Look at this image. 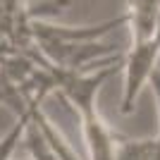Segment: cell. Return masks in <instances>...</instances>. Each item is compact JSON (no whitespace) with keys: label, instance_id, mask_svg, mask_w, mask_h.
Here are the masks:
<instances>
[{"label":"cell","instance_id":"cell-2","mask_svg":"<svg viewBox=\"0 0 160 160\" xmlns=\"http://www.w3.org/2000/svg\"><path fill=\"white\" fill-rule=\"evenodd\" d=\"M153 146H155V139H129V136H120L115 160H148L151 153H153Z\"/></svg>","mask_w":160,"mask_h":160},{"label":"cell","instance_id":"cell-5","mask_svg":"<svg viewBox=\"0 0 160 160\" xmlns=\"http://www.w3.org/2000/svg\"><path fill=\"white\" fill-rule=\"evenodd\" d=\"M12 2H22V0H12Z\"/></svg>","mask_w":160,"mask_h":160},{"label":"cell","instance_id":"cell-4","mask_svg":"<svg viewBox=\"0 0 160 160\" xmlns=\"http://www.w3.org/2000/svg\"><path fill=\"white\" fill-rule=\"evenodd\" d=\"M148 84H151V88H153V93H155V103H158V122H160V67H155L153 74H151V79H148ZM155 139L160 141V132Z\"/></svg>","mask_w":160,"mask_h":160},{"label":"cell","instance_id":"cell-3","mask_svg":"<svg viewBox=\"0 0 160 160\" xmlns=\"http://www.w3.org/2000/svg\"><path fill=\"white\" fill-rule=\"evenodd\" d=\"M0 103H2V105H10L14 110V115H22L27 110V103L22 98L19 88L14 86V81L10 79L2 69H0Z\"/></svg>","mask_w":160,"mask_h":160},{"label":"cell","instance_id":"cell-1","mask_svg":"<svg viewBox=\"0 0 160 160\" xmlns=\"http://www.w3.org/2000/svg\"><path fill=\"white\" fill-rule=\"evenodd\" d=\"M160 60V41L148 38V41H132L124 58H122V74H124V84H122V103L120 112L129 115L134 110V103L139 98L141 88L148 84L153 69L158 67Z\"/></svg>","mask_w":160,"mask_h":160}]
</instances>
